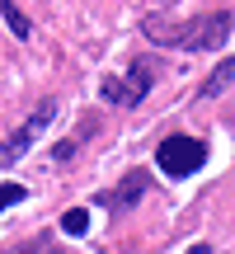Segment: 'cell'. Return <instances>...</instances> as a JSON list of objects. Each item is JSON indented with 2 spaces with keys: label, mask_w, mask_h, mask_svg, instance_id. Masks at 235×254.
Instances as JSON below:
<instances>
[{
  "label": "cell",
  "mask_w": 235,
  "mask_h": 254,
  "mask_svg": "<svg viewBox=\"0 0 235 254\" xmlns=\"http://www.w3.org/2000/svg\"><path fill=\"white\" fill-rule=\"evenodd\" d=\"M14 202H24V184H0V212H9Z\"/></svg>",
  "instance_id": "cell-9"
},
{
  "label": "cell",
  "mask_w": 235,
  "mask_h": 254,
  "mask_svg": "<svg viewBox=\"0 0 235 254\" xmlns=\"http://www.w3.org/2000/svg\"><path fill=\"white\" fill-rule=\"evenodd\" d=\"M146 189H151V179H146V170H132V174L122 179V184H118V193H113V207H118V212H127V207H132V202L141 198Z\"/></svg>",
  "instance_id": "cell-5"
},
{
  "label": "cell",
  "mask_w": 235,
  "mask_h": 254,
  "mask_svg": "<svg viewBox=\"0 0 235 254\" xmlns=\"http://www.w3.org/2000/svg\"><path fill=\"white\" fill-rule=\"evenodd\" d=\"M0 19L9 24L14 38H28V14H19V5H0Z\"/></svg>",
  "instance_id": "cell-7"
},
{
  "label": "cell",
  "mask_w": 235,
  "mask_h": 254,
  "mask_svg": "<svg viewBox=\"0 0 235 254\" xmlns=\"http://www.w3.org/2000/svg\"><path fill=\"white\" fill-rule=\"evenodd\" d=\"M231 80H235V57H226V62H221V66H217V71H212V75H207V85H202V94H207V99H217V94H221V90H226V85H231Z\"/></svg>",
  "instance_id": "cell-6"
},
{
  "label": "cell",
  "mask_w": 235,
  "mask_h": 254,
  "mask_svg": "<svg viewBox=\"0 0 235 254\" xmlns=\"http://www.w3.org/2000/svg\"><path fill=\"white\" fill-rule=\"evenodd\" d=\"M57 118V104L52 99H43L38 104L33 113H28V123H19V132H9L5 141H0V170H9V165H19L28 155V146L38 141V136H43V127Z\"/></svg>",
  "instance_id": "cell-3"
},
{
  "label": "cell",
  "mask_w": 235,
  "mask_h": 254,
  "mask_svg": "<svg viewBox=\"0 0 235 254\" xmlns=\"http://www.w3.org/2000/svg\"><path fill=\"white\" fill-rule=\"evenodd\" d=\"M71 155H75V141H61V146H52V160H57V165H61V160H71Z\"/></svg>",
  "instance_id": "cell-10"
},
{
  "label": "cell",
  "mask_w": 235,
  "mask_h": 254,
  "mask_svg": "<svg viewBox=\"0 0 235 254\" xmlns=\"http://www.w3.org/2000/svg\"><path fill=\"white\" fill-rule=\"evenodd\" d=\"M155 165H160L170 179H193V174L207 165V146L198 136H165L160 151H155Z\"/></svg>",
  "instance_id": "cell-2"
},
{
  "label": "cell",
  "mask_w": 235,
  "mask_h": 254,
  "mask_svg": "<svg viewBox=\"0 0 235 254\" xmlns=\"http://www.w3.org/2000/svg\"><path fill=\"white\" fill-rule=\"evenodd\" d=\"M61 226H66V236H85V231H90V212H85V207H71L61 217Z\"/></svg>",
  "instance_id": "cell-8"
},
{
  "label": "cell",
  "mask_w": 235,
  "mask_h": 254,
  "mask_svg": "<svg viewBox=\"0 0 235 254\" xmlns=\"http://www.w3.org/2000/svg\"><path fill=\"white\" fill-rule=\"evenodd\" d=\"M235 28V14H207V19H146L141 33L160 47H183V52H217Z\"/></svg>",
  "instance_id": "cell-1"
},
{
  "label": "cell",
  "mask_w": 235,
  "mask_h": 254,
  "mask_svg": "<svg viewBox=\"0 0 235 254\" xmlns=\"http://www.w3.org/2000/svg\"><path fill=\"white\" fill-rule=\"evenodd\" d=\"M151 75H155L151 66H141V62H136L127 80H118V75H104V85H99V90H104V99H109V104H127V109H132V104H141L146 94H151Z\"/></svg>",
  "instance_id": "cell-4"
}]
</instances>
